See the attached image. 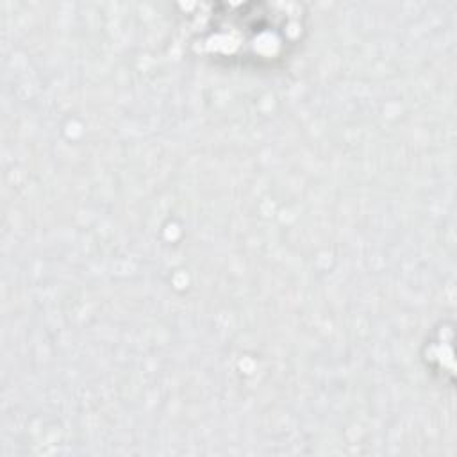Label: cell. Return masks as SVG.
Here are the masks:
<instances>
[{
	"label": "cell",
	"mask_w": 457,
	"mask_h": 457,
	"mask_svg": "<svg viewBox=\"0 0 457 457\" xmlns=\"http://www.w3.org/2000/svg\"><path fill=\"white\" fill-rule=\"evenodd\" d=\"M195 29V48L230 62L273 64L287 55L303 30L296 4H218Z\"/></svg>",
	"instance_id": "6da1fadb"
}]
</instances>
